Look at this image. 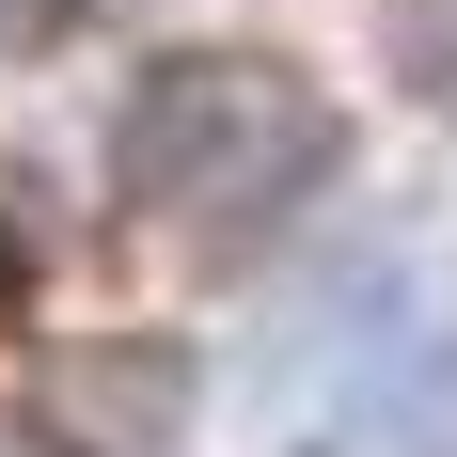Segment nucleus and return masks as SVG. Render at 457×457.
Wrapping results in <instances>:
<instances>
[{
	"label": "nucleus",
	"mask_w": 457,
	"mask_h": 457,
	"mask_svg": "<svg viewBox=\"0 0 457 457\" xmlns=\"http://www.w3.org/2000/svg\"><path fill=\"white\" fill-rule=\"evenodd\" d=\"M127 189L158 205V221L189 237H269L300 189L331 174V111L284 63H158V79L127 95Z\"/></svg>",
	"instance_id": "f257e3e1"
},
{
	"label": "nucleus",
	"mask_w": 457,
	"mask_h": 457,
	"mask_svg": "<svg viewBox=\"0 0 457 457\" xmlns=\"http://www.w3.org/2000/svg\"><path fill=\"white\" fill-rule=\"evenodd\" d=\"M16 284H32V269H16V237H0V316H16Z\"/></svg>",
	"instance_id": "f03ea898"
}]
</instances>
